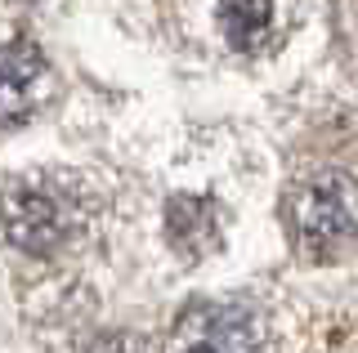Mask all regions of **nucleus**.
Here are the masks:
<instances>
[{
	"instance_id": "obj_5",
	"label": "nucleus",
	"mask_w": 358,
	"mask_h": 353,
	"mask_svg": "<svg viewBox=\"0 0 358 353\" xmlns=\"http://www.w3.org/2000/svg\"><path fill=\"white\" fill-rule=\"evenodd\" d=\"M166 237H171V246L188 260L210 255L224 237L220 206L210 202V197H188V193L175 197V202L166 206Z\"/></svg>"
},
{
	"instance_id": "obj_4",
	"label": "nucleus",
	"mask_w": 358,
	"mask_h": 353,
	"mask_svg": "<svg viewBox=\"0 0 358 353\" xmlns=\"http://www.w3.org/2000/svg\"><path fill=\"white\" fill-rule=\"evenodd\" d=\"M45 85H50V63L36 40L22 31L0 36V121H22L36 112Z\"/></svg>"
},
{
	"instance_id": "obj_2",
	"label": "nucleus",
	"mask_w": 358,
	"mask_h": 353,
	"mask_svg": "<svg viewBox=\"0 0 358 353\" xmlns=\"http://www.w3.org/2000/svg\"><path fill=\"white\" fill-rule=\"evenodd\" d=\"M0 228L27 255H50L72 237V206L45 183H14L0 193Z\"/></svg>"
},
{
	"instance_id": "obj_3",
	"label": "nucleus",
	"mask_w": 358,
	"mask_h": 353,
	"mask_svg": "<svg viewBox=\"0 0 358 353\" xmlns=\"http://www.w3.org/2000/svg\"><path fill=\"white\" fill-rule=\"evenodd\" d=\"M171 353H260V322L242 304H193L171 331Z\"/></svg>"
},
{
	"instance_id": "obj_7",
	"label": "nucleus",
	"mask_w": 358,
	"mask_h": 353,
	"mask_svg": "<svg viewBox=\"0 0 358 353\" xmlns=\"http://www.w3.org/2000/svg\"><path fill=\"white\" fill-rule=\"evenodd\" d=\"M76 353H143V345L130 340V336H94L90 345H81Z\"/></svg>"
},
{
	"instance_id": "obj_6",
	"label": "nucleus",
	"mask_w": 358,
	"mask_h": 353,
	"mask_svg": "<svg viewBox=\"0 0 358 353\" xmlns=\"http://www.w3.org/2000/svg\"><path fill=\"white\" fill-rule=\"evenodd\" d=\"M215 18L233 50H260L273 31V0H215Z\"/></svg>"
},
{
	"instance_id": "obj_1",
	"label": "nucleus",
	"mask_w": 358,
	"mask_h": 353,
	"mask_svg": "<svg viewBox=\"0 0 358 353\" xmlns=\"http://www.w3.org/2000/svg\"><path fill=\"white\" fill-rule=\"evenodd\" d=\"M291 233L309 255H331L358 237V179L345 170H327L300 183L291 197Z\"/></svg>"
}]
</instances>
